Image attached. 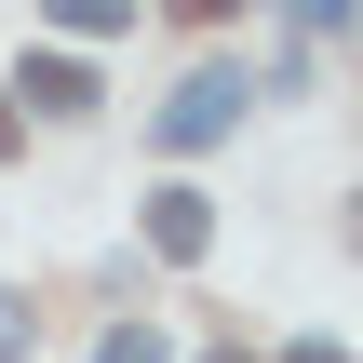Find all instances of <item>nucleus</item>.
<instances>
[{"label":"nucleus","instance_id":"obj_9","mask_svg":"<svg viewBox=\"0 0 363 363\" xmlns=\"http://www.w3.org/2000/svg\"><path fill=\"white\" fill-rule=\"evenodd\" d=\"M350 242H363V202H350Z\"/></svg>","mask_w":363,"mask_h":363},{"label":"nucleus","instance_id":"obj_1","mask_svg":"<svg viewBox=\"0 0 363 363\" xmlns=\"http://www.w3.org/2000/svg\"><path fill=\"white\" fill-rule=\"evenodd\" d=\"M242 121V81L229 67H202V81H175V108H162V148H216Z\"/></svg>","mask_w":363,"mask_h":363},{"label":"nucleus","instance_id":"obj_2","mask_svg":"<svg viewBox=\"0 0 363 363\" xmlns=\"http://www.w3.org/2000/svg\"><path fill=\"white\" fill-rule=\"evenodd\" d=\"M148 256H162V269H202V256H216V202H202V189H162V202H148Z\"/></svg>","mask_w":363,"mask_h":363},{"label":"nucleus","instance_id":"obj_3","mask_svg":"<svg viewBox=\"0 0 363 363\" xmlns=\"http://www.w3.org/2000/svg\"><path fill=\"white\" fill-rule=\"evenodd\" d=\"M54 27H67V40H121L135 13H121V0H54Z\"/></svg>","mask_w":363,"mask_h":363},{"label":"nucleus","instance_id":"obj_6","mask_svg":"<svg viewBox=\"0 0 363 363\" xmlns=\"http://www.w3.org/2000/svg\"><path fill=\"white\" fill-rule=\"evenodd\" d=\"M13 350H27V310H13V296H0V363H13Z\"/></svg>","mask_w":363,"mask_h":363},{"label":"nucleus","instance_id":"obj_8","mask_svg":"<svg viewBox=\"0 0 363 363\" xmlns=\"http://www.w3.org/2000/svg\"><path fill=\"white\" fill-rule=\"evenodd\" d=\"M202 363H256V350H202Z\"/></svg>","mask_w":363,"mask_h":363},{"label":"nucleus","instance_id":"obj_7","mask_svg":"<svg viewBox=\"0 0 363 363\" xmlns=\"http://www.w3.org/2000/svg\"><path fill=\"white\" fill-rule=\"evenodd\" d=\"M283 363H350V350H337V337H296V350H283Z\"/></svg>","mask_w":363,"mask_h":363},{"label":"nucleus","instance_id":"obj_4","mask_svg":"<svg viewBox=\"0 0 363 363\" xmlns=\"http://www.w3.org/2000/svg\"><path fill=\"white\" fill-rule=\"evenodd\" d=\"M27 94H40V108H94V81H81L67 54H40V67H27Z\"/></svg>","mask_w":363,"mask_h":363},{"label":"nucleus","instance_id":"obj_5","mask_svg":"<svg viewBox=\"0 0 363 363\" xmlns=\"http://www.w3.org/2000/svg\"><path fill=\"white\" fill-rule=\"evenodd\" d=\"M94 363H175V350H162L148 323H108V350H94Z\"/></svg>","mask_w":363,"mask_h":363}]
</instances>
